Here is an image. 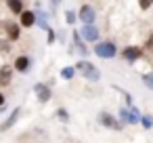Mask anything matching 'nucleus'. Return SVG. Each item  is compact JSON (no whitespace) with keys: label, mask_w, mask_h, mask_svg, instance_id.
<instances>
[{"label":"nucleus","mask_w":153,"mask_h":143,"mask_svg":"<svg viewBox=\"0 0 153 143\" xmlns=\"http://www.w3.org/2000/svg\"><path fill=\"white\" fill-rule=\"evenodd\" d=\"M76 70H80V72L84 74V78L90 80V82H97V80L101 78V72H99L92 63H88V61H80V63L76 65Z\"/></svg>","instance_id":"1"},{"label":"nucleus","mask_w":153,"mask_h":143,"mask_svg":"<svg viewBox=\"0 0 153 143\" xmlns=\"http://www.w3.org/2000/svg\"><path fill=\"white\" fill-rule=\"evenodd\" d=\"M94 53L101 57V59H113L115 57V44L113 42H99L97 46H94Z\"/></svg>","instance_id":"2"},{"label":"nucleus","mask_w":153,"mask_h":143,"mask_svg":"<svg viewBox=\"0 0 153 143\" xmlns=\"http://www.w3.org/2000/svg\"><path fill=\"white\" fill-rule=\"evenodd\" d=\"M120 120H124V122H128V124H138L140 116H138V112H136L132 105H128V107H122V109H120Z\"/></svg>","instance_id":"3"},{"label":"nucleus","mask_w":153,"mask_h":143,"mask_svg":"<svg viewBox=\"0 0 153 143\" xmlns=\"http://www.w3.org/2000/svg\"><path fill=\"white\" fill-rule=\"evenodd\" d=\"M99 122H101L103 126L111 128V130H122V128H124V124L117 122V120H115L111 114H107V112H101V114H99Z\"/></svg>","instance_id":"4"},{"label":"nucleus","mask_w":153,"mask_h":143,"mask_svg":"<svg viewBox=\"0 0 153 143\" xmlns=\"http://www.w3.org/2000/svg\"><path fill=\"white\" fill-rule=\"evenodd\" d=\"M78 34H80V38H84L86 42H94V40L99 38V30H97L92 23H84V28H82Z\"/></svg>","instance_id":"5"},{"label":"nucleus","mask_w":153,"mask_h":143,"mask_svg":"<svg viewBox=\"0 0 153 143\" xmlns=\"http://www.w3.org/2000/svg\"><path fill=\"white\" fill-rule=\"evenodd\" d=\"M34 93H36V97H38V101H40V103H48V101H51V97H53L51 88H48L46 84H40V82L34 86Z\"/></svg>","instance_id":"6"},{"label":"nucleus","mask_w":153,"mask_h":143,"mask_svg":"<svg viewBox=\"0 0 153 143\" xmlns=\"http://www.w3.org/2000/svg\"><path fill=\"white\" fill-rule=\"evenodd\" d=\"M80 19H82L84 23H94V19H97L94 9H92V7H88V4H84V7L80 9Z\"/></svg>","instance_id":"7"},{"label":"nucleus","mask_w":153,"mask_h":143,"mask_svg":"<svg viewBox=\"0 0 153 143\" xmlns=\"http://www.w3.org/2000/svg\"><path fill=\"white\" fill-rule=\"evenodd\" d=\"M19 116H21V107H17V109H13L11 112V116L7 118V122H2V124H0V133H4V130H9L17 120H19Z\"/></svg>","instance_id":"8"},{"label":"nucleus","mask_w":153,"mask_h":143,"mask_svg":"<svg viewBox=\"0 0 153 143\" xmlns=\"http://www.w3.org/2000/svg\"><path fill=\"white\" fill-rule=\"evenodd\" d=\"M122 55H124V57H126L128 61H136V59H140L143 51H140V46H126Z\"/></svg>","instance_id":"9"},{"label":"nucleus","mask_w":153,"mask_h":143,"mask_svg":"<svg viewBox=\"0 0 153 143\" xmlns=\"http://www.w3.org/2000/svg\"><path fill=\"white\" fill-rule=\"evenodd\" d=\"M19 15H21V25H23V28H32V25L36 23V15H34L32 11H21Z\"/></svg>","instance_id":"10"},{"label":"nucleus","mask_w":153,"mask_h":143,"mask_svg":"<svg viewBox=\"0 0 153 143\" xmlns=\"http://www.w3.org/2000/svg\"><path fill=\"white\" fill-rule=\"evenodd\" d=\"M11 78H13V70H11L9 65L0 67V86H7V84L11 82Z\"/></svg>","instance_id":"11"},{"label":"nucleus","mask_w":153,"mask_h":143,"mask_svg":"<svg viewBox=\"0 0 153 143\" xmlns=\"http://www.w3.org/2000/svg\"><path fill=\"white\" fill-rule=\"evenodd\" d=\"M15 70H17V72H23V74L30 72V59H27L25 55L17 57V59H15Z\"/></svg>","instance_id":"12"},{"label":"nucleus","mask_w":153,"mask_h":143,"mask_svg":"<svg viewBox=\"0 0 153 143\" xmlns=\"http://www.w3.org/2000/svg\"><path fill=\"white\" fill-rule=\"evenodd\" d=\"M7 34H9V38H11V40H19L21 30H19V25H17V23H9V25H7Z\"/></svg>","instance_id":"13"},{"label":"nucleus","mask_w":153,"mask_h":143,"mask_svg":"<svg viewBox=\"0 0 153 143\" xmlns=\"http://www.w3.org/2000/svg\"><path fill=\"white\" fill-rule=\"evenodd\" d=\"M7 4H9L11 13H15V15H19L23 11V0H7Z\"/></svg>","instance_id":"14"},{"label":"nucleus","mask_w":153,"mask_h":143,"mask_svg":"<svg viewBox=\"0 0 153 143\" xmlns=\"http://www.w3.org/2000/svg\"><path fill=\"white\" fill-rule=\"evenodd\" d=\"M74 42H76V49H78V53L80 55H86L88 51H86V46L82 44V40H80V34H74Z\"/></svg>","instance_id":"15"},{"label":"nucleus","mask_w":153,"mask_h":143,"mask_svg":"<svg viewBox=\"0 0 153 143\" xmlns=\"http://www.w3.org/2000/svg\"><path fill=\"white\" fill-rule=\"evenodd\" d=\"M74 74H76V67H63L61 78H63V80H71V78H74Z\"/></svg>","instance_id":"16"},{"label":"nucleus","mask_w":153,"mask_h":143,"mask_svg":"<svg viewBox=\"0 0 153 143\" xmlns=\"http://www.w3.org/2000/svg\"><path fill=\"white\" fill-rule=\"evenodd\" d=\"M138 122H140V124H143L147 130L153 126V118H151V116H140V120H138Z\"/></svg>","instance_id":"17"},{"label":"nucleus","mask_w":153,"mask_h":143,"mask_svg":"<svg viewBox=\"0 0 153 143\" xmlns=\"http://www.w3.org/2000/svg\"><path fill=\"white\" fill-rule=\"evenodd\" d=\"M57 118H59L61 122H69V114H67L63 107H61V109H57Z\"/></svg>","instance_id":"18"},{"label":"nucleus","mask_w":153,"mask_h":143,"mask_svg":"<svg viewBox=\"0 0 153 143\" xmlns=\"http://www.w3.org/2000/svg\"><path fill=\"white\" fill-rule=\"evenodd\" d=\"M65 21H67V23H74V21H76V13H74V11H65Z\"/></svg>","instance_id":"19"},{"label":"nucleus","mask_w":153,"mask_h":143,"mask_svg":"<svg viewBox=\"0 0 153 143\" xmlns=\"http://www.w3.org/2000/svg\"><path fill=\"white\" fill-rule=\"evenodd\" d=\"M143 80H145V84H147L149 88H153V74H147V76H143Z\"/></svg>","instance_id":"20"},{"label":"nucleus","mask_w":153,"mask_h":143,"mask_svg":"<svg viewBox=\"0 0 153 143\" xmlns=\"http://www.w3.org/2000/svg\"><path fill=\"white\" fill-rule=\"evenodd\" d=\"M9 51H11L9 42H4V40H0V53H9Z\"/></svg>","instance_id":"21"},{"label":"nucleus","mask_w":153,"mask_h":143,"mask_svg":"<svg viewBox=\"0 0 153 143\" xmlns=\"http://www.w3.org/2000/svg\"><path fill=\"white\" fill-rule=\"evenodd\" d=\"M138 2H140V9H143V11H147V9H149V4H151V0H138Z\"/></svg>","instance_id":"22"},{"label":"nucleus","mask_w":153,"mask_h":143,"mask_svg":"<svg viewBox=\"0 0 153 143\" xmlns=\"http://www.w3.org/2000/svg\"><path fill=\"white\" fill-rule=\"evenodd\" d=\"M2 105H4V95L0 93V107H2Z\"/></svg>","instance_id":"23"},{"label":"nucleus","mask_w":153,"mask_h":143,"mask_svg":"<svg viewBox=\"0 0 153 143\" xmlns=\"http://www.w3.org/2000/svg\"><path fill=\"white\" fill-rule=\"evenodd\" d=\"M149 49L153 51V34H151V38H149Z\"/></svg>","instance_id":"24"},{"label":"nucleus","mask_w":153,"mask_h":143,"mask_svg":"<svg viewBox=\"0 0 153 143\" xmlns=\"http://www.w3.org/2000/svg\"><path fill=\"white\" fill-rule=\"evenodd\" d=\"M151 2H153V0H151Z\"/></svg>","instance_id":"25"}]
</instances>
